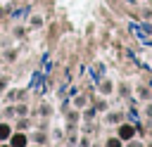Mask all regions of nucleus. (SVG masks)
<instances>
[{
	"mask_svg": "<svg viewBox=\"0 0 152 147\" xmlns=\"http://www.w3.org/2000/svg\"><path fill=\"white\" fill-rule=\"evenodd\" d=\"M133 133H135V130H133V126H128V123H124V126L119 128V138H121V140H131Z\"/></svg>",
	"mask_w": 152,
	"mask_h": 147,
	"instance_id": "f257e3e1",
	"label": "nucleus"
},
{
	"mask_svg": "<svg viewBox=\"0 0 152 147\" xmlns=\"http://www.w3.org/2000/svg\"><path fill=\"white\" fill-rule=\"evenodd\" d=\"M12 147H26V135H24V133L12 135Z\"/></svg>",
	"mask_w": 152,
	"mask_h": 147,
	"instance_id": "f03ea898",
	"label": "nucleus"
},
{
	"mask_svg": "<svg viewBox=\"0 0 152 147\" xmlns=\"http://www.w3.org/2000/svg\"><path fill=\"white\" fill-rule=\"evenodd\" d=\"M5 138H10V126L0 123V140H5Z\"/></svg>",
	"mask_w": 152,
	"mask_h": 147,
	"instance_id": "7ed1b4c3",
	"label": "nucleus"
},
{
	"mask_svg": "<svg viewBox=\"0 0 152 147\" xmlns=\"http://www.w3.org/2000/svg\"><path fill=\"white\" fill-rule=\"evenodd\" d=\"M107 147H121V140L112 138V140H107Z\"/></svg>",
	"mask_w": 152,
	"mask_h": 147,
	"instance_id": "20e7f679",
	"label": "nucleus"
},
{
	"mask_svg": "<svg viewBox=\"0 0 152 147\" xmlns=\"http://www.w3.org/2000/svg\"><path fill=\"white\" fill-rule=\"evenodd\" d=\"M128 147H140V145H138V142H131V145H128Z\"/></svg>",
	"mask_w": 152,
	"mask_h": 147,
	"instance_id": "39448f33",
	"label": "nucleus"
}]
</instances>
